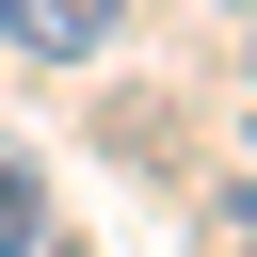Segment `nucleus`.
I'll use <instances>...</instances> for the list:
<instances>
[{
  "label": "nucleus",
  "instance_id": "nucleus-1",
  "mask_svg": "<svg viewBox=\"0 0 257 257\" xmlns=\"http://www.w3.org/2000/svg\"><path fill=\"white\" fill-rule=\"evenodd\" d=\"M128 32V0H0V48H32V64H96Z\"/></svg>",
  "mask_w": 257,
  "mask_h": 257
},
{
  "label": "nucleus",
  "instance_id": "nucleus-2",
  "mask_svg": "<svg viewBox=\"0 0 257 257\" xmlns=\"http://www.w3.org/2000/svg\"><path fill=\"white\" fill-rule=\"evenodd\" d=\"M0 257H48V177H32L16 128H0Z\"/></svg>",
  "mask_w": 257,
  "mask_h": 257
}]
</instances>
